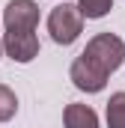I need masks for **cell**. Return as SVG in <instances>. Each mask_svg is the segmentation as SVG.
<instances>
[{
    "mask_svg": "<svg viewBox=\"0 0 125 128\" xmlns=\"http://www.w3.org/2000/svg\"><path fill=\"white\" fill-rule=\"evenodd\" d=\"M15 110H18V98H15V92H12L6 84H0V122L12 119Z\"/></svg>",
    "mask_w": 125,
    "mask_h": 128,
    "instance_id": "8",
    "label": "cell"
},
{
    "mask_svg": "<svg viewBox=\"0 0 125 128\" xmlns=\"http://www.w3.org/2000/svg\"><path fill=\"white\" fill-rule=\"evenodd\" d=\"M78 9L84 18H104L110 9H113V0H78Z\"/></svg>",
    "mask_w": 125,
    "mask_h": 128,
    "instance_id": "7",
    "label": "cell"
},
{
    "mask_svg": "<svg viewBox=\"0 0 125 128\" xmlns=\"http://www.w3.org/2000/svg\"><path fill=\"white\" fill-rule=\"evenodd\" d=\"M62 119H66V128H98V116L90 104H68Z\"/></svg>",
    "mask_w": 125,
    "mask_h": 128,
    "instance_id": "5",
    "label": "cell"
},
{
    "mask_svg": "<svg viewBox=\"0 0 125 128\" xmlns=\"http://www.w3.org/2000/svg\"><path fill=\"white\" fill-rule=\"evenodd\" d=\"M80 30H84V15H80L78 6L60 3V6L51 9V15H48V33H51V39L57 45H72L80 36Z\"/></svg>",
    "mask_w": 125,
    "mask_h": 128,
    "instance_id": "3",
    "label": "cell"
},
{
    "mask_svg": "<svg viewBox=\"0 0 125 128\" xmlns=\"http://www.w3.org/2000/svg\"><path fill=\"white\" fill-rule=\"evenodd\" d=\"M68 74H72V84H74L78 90H84V92H101L104 84H107V78H104L92 63H86L84 57H78V60L72 63Z\"/></svg>",
    "mask_w": 125,
    "mask_h": 128,
    "instance_id": "4",
    "label": "cell"
},
{
    "mask_svg": "<svg viewBox=\"0 0 125 128\" xmlns=\"http://www.w3.org/2000/svg\"><path fill=\"white\" fill-rule=\"evenodd\" d=\"M0 57H3V42H0Z\"/></svg>",
    "mask_w": 125,
    "mask_h": 128,
    "instance_id": "9",
    "label": "cell"
},
{
    "mask_svg": "<svg viewBox=\"0 0 125 128\" xmlns=\"http://www.w3.org/2000/svg\"><path fill=\"white\" fill-rule=\"evenodd\" d=\"M107 128H125V92H113L107 101Z\"/></svg>",
    "mask_w": 125,
    "mask_h": 128,
    "instance_id": "6",
    "label": "cell"
},
{
    "mask_svg": "<svg viewBox=\"0 0 125 128\" xmlns=\"http://www.w3.org/2000/svg\"><path fill=\"white\" fill-rule=\"evenodd\" d=\"M86 63H92L104 78H110L119 66L125 63V42L113 33H98L86 42L84 54H80Z\"/></svg>",
    "mask_w": 125,
    "mask_h": 128,
    "instance_id": "2",
    "label": "cell"
},
{
    "mask_svg": "<svg viewBox=\"0 0 125 128\" xmlns=\"http://www.w3.org/2000/svg\"><path fill=\"white\" fill-rule=\"evenodd\" d=\"M3 27H6L3 51L15 63H30L39 54V39H36L39 6H36V0H9L3 9Z\"/></svg>",
    "mask_w": 125,
    "mask_h": 128,
    "instance_id": "1",
    "label": "cell"
}]
</instances>
